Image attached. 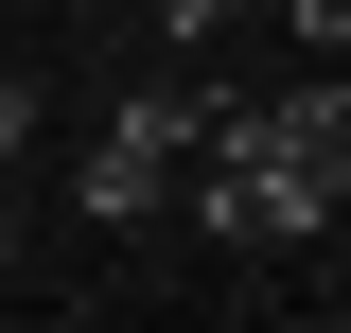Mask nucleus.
<instances>
[{
  "label": "nucleus",
  "instance_id": "obj_5",
  "mask_svg": "<svg viewBox=\"0 0 351 333\" xmlns=\"http://www.w3.org/2000/svg\"><path fill=\"white\" fill-rule=\"evenodd\" d=\"M0 246H18V210H0Z\"/></svg>",
  "mask_w": 351,
  "mask_h": 333
},
{
  "label": "nucleus",
  "instance_id": "obj_4",
  "mask_svg": "<svg viewBox=\"0 0 351 333\" xmlns=\"http://www.w3.org/2000/svg\"><path fill=\"white\" fill-rule=\"evenodd\" d=\"M316 71H334V88H351V53H316Z\"/></svg>",
  "mask_w": 351,
  "mask_h": 333
},
{
  "label": "nucleus",
  "instance_id": "obj_1",
  "mask_svg": "<svg viewBox=\"0 0 351 333\" xmlns=\"http://www.w3.org/2000/svg\"><path fill=\"white\" fill-rule=\"evenodd\" d=\"M176 210H193L211 246H263V263L334 246V228H351V88H334V71H299V88H211V140H193Z\"/></svg>",
  "mask_w": 351,
  "mask_h": 333
},
{
  "label": "nucleus",
  "instance_id": "obj_2",
  "mask_svg": "<svg viewBox=\"0 0 351 333\" xmlns=\"http://www.w3.org/2000/svg\"><path fill=\"white\" fill-rule=\"evenodd\" d=\"M193 140H211V88L193 71H141L123 106H106V140H88V228H158L176 175H193Z\"/></svg>",
  "mask_w": 351,
  "mask_h": 333
},
{
  "label": "nucleus",
  "instance_id": "obj_3",
  "mask_svg": "<svg viewBox=\"0 0 351 333\" xmlns=\"http://www.w3.org/2000/svg\"><path fill=\"white\" fill-rule=\"evenodd\" d=\"M18 140H36V88H18V71H0V158H18Z\"/></svg>",
  "mask_w": 351,
  "mask_h": 333
}]
</instances>
